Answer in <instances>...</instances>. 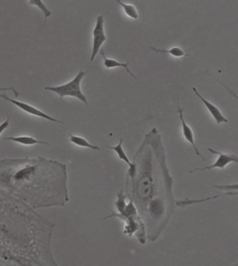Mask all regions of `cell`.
<instances>
[{
	"mask_svg": "<svg viewBox=\"0 0 238 266\" xmlns=\"http://www.w3.org/2000/svg\"><path fill=\"white\" fill-rule=\"evenodd\" d=\"M150 48V49L154 50V51L156 52V53L168 54H170V55L173 56L174 57L181 58L189 56V54H187V52L184 51V50L182 49V48L180 47H173L169 50L158 49V48L151 47V46Z\"/></svg>",
	"mask_w": 238,
	"mask_h": 266,
	"instance_id": "cell-13",
	"label": "cell"
},
{
	"mask_svg": "<svg viewBox=\"0 0 238 266\" xmlns=\"http://www.w3.org/2000/svg\"><path fill=\"white\" fill-rule=\"evenodd\" d=\"M28 3H30L31 5L35 6V7H38V9L42 10V12L44 13V16H45V22L47 20L48 17H49L50 15H51V11L48 10L47 7L44 5L43 2L40 1V0H36V1H29Z\"/></svg>",
	"mask_w": 238,
	"mask_h": 266,
	"instance_id": "cell-15",
	"label": "cell"
},
{
	"mask_svg": "<svg viewBox=\"0 0 238 266\" xmlns=\"http://www.w3.org/2000/svg\"><path fill=\"white\" fill-rule=\"evenodd\" d=\"M9 126V118H8L7 120L5 122H3V124H0V135H2V133H3L4 131H5L6 129Z\"/></svg>",
	"mask_w": 238,
	"mask_h": 266,
	"instance_id": "cell-17",
	"label": "cell"
},
{
	"mask_svg": "<svg viewBox=\"0 0 238 266\" xmlns=\"http://www.w3.org/2000/svg\"><path fill=\"white\" fill-rule=\"evenodd\" d=\"M12 91L13 94L15 95V97L18 98L19 96L18 91L16 90V89L13 88V87H5V88H0V91Z\"/></svg>",
	"mask_w": 238,
	"mask_h": 266,
	"instance_id": "cell-18",
	"label": "cell"
},
{
	"mask_svg": "<svg viewBox=\"0 0 238 266\" xmlns=\"http://www.w3.org/2000/svg\"><path fill=\"white\" fill-rule=\"evenodd\" d=\"M100 54L102 56L104 59V65L108 70L114 69V68L122 67L124 68L127 71V73H129L131 76L134 77L135 79H137L136 76L132 72H131L129 69V63H121L117 61V60L114 59H110V58L106 57L105 52H104V49H101Z\"/></svg>",
	"mask_w": 238,
	"mask_h": 266,
	"instance_id": "cell-8",
	"label": "cell"
},
{
	"mask_svg": "<svg viewBox=\"0 0 238 266\" xmlns=\"http://www.w3.org/2000/svg\"><path fill=\"white\" fill-rule=\"evenodd\" d=\"M208 150L209 152L212 153V154L218 155L217 160L215 161L213 165H210V166L205 167V168H203L194 169V170L191 171L190 173L199 172V171L201 172V171L213 170V169L224 170L230 163H237V156L235 154H227V153L219 152V151L211 148H208Z\"/></svg>",
	"mask_w": 238,
	"mask_h": 266,
	"instance_id": "cell-5",
	"label": "cell"
},
{
	"mask_svg": "<svg viewBox=\"0 0 238 266\" xmlns=\"http://www.w3.org/2000/svg\"><path fill=\"white\" fill-rule=\"evenodd\" d=\"M192 89L195 94L199 97L201 101L203 103V104L206 106L209 112L211 114V115H212V117H213L214 120H215L217 125H220V124L222 123H228V120L226 119L225 116H224V114H222V112H221V110L217 108V107L214 106V105L212 104V103L209 102L208 100L203 98V97L199 94L196 88L193 87Z\"/></svg>",
	"mask_w": 238,
	"mask_h": 266,
	"instance_id": "cell-7",
	"label": "cell"
},
{
	"mask_svg": "<svg viewBox=\"0 0 238 266\" xmlns=\"http://www.w3.org/2000/svg\"><path fill=\"white\" fill-rule=\"evenodd\" d=\"M215 188H219L220 190H235L237 191V184H235V185H228V186H214Z\"/></svg>",
	"mask_w": 238,
	"mask_h": 266,
	"instance_id": "cell-16",
	"label": "cell"
},
{
	"mask_svg": "<svg viewBox=\"0 0 238 266\" xmlns=\"http://www.w3.org/2000/svg\"><path fill=\"white\" fill-rule=\"evenodd\" d=\"M177 102V112L178 113H179L180 118H181L184 137H185L186 140L188 141V142L190 144L191 146H192L195 153H196V155H199V157H201V158H202V160H206V159H205L204 157H203V155H201V153L199 152L198 148H197L196 146H195L193 132L192 129H191L190 128V126L186 123L185 118H184L183 110V109L181 108V104H180L179 98H178Z\"/></svg>",
	"mask_w": 238,
	"mask_h": 266,
	"instance_id": "cell-6",
	"label": "cell"
},
{
	"mask_svg": "<svg viewBox=\"0 0 238 266\" xmlns=\"http://www.w3.org/2000/svg\"><path fill=\"white\" fill-rule=\"evenodd\" d=\"M123 144V138H121L118 145L114 146V147H110V146H108L107 148L110 149V150L115 151V152L117 153L118 158L121 159V160L124 161L126 164L128 165L129 168H131V167L133 166V163L131 162L128 156L127 155V153H126L125 150H124Z\"/></svg>",
	"mask_w": 238,
	"mask_h": 266,
	"instance_id": "cell-12",
	"label": "cell"
},
{
	"mask_svg": "<svg viewBox=\"0 0 238 266\" xmlns=\"http://www.w3.org/2000/svg\"><path fill=\"white\" fill-rule=\"evenodd\" d=\"M237 195V192H226L225 193L223 194V195H220L218 196H214V197H208L206 199L196 200V199H186L184 200V201H177L176 202V204L180 207H187V206L195 204V203H201L203 202H205V201H208V200H212L214 199H217V198L224 197V196L226 195Z\"/></svg>",
	"mask_w": 238,
	"mask_h": 266,
	"instance_id": "cell-11",
	"label": "cell"
},
{
	"mask_svg": "<svg viewBox=\"0 0 238 266\" xmlns=\"http://www.w3.org/2000/svg\"><path fill=\"white\" fill-rule=\"evenodd\" d=\"M0 190L32 209L64 207L69 201L67 166L55 160H0Z\"/></svg>",
	"mask_w": 238,
	"mask_h": 266,
	"instance_id": "cell-1",
	"label": "cell"
},
{
	"mask_svg": "<svg viewBox=\"0 0 238 266\" xmlns=\"http://www.w3.org/2000/svg\"><path fill=\"white\" fill-rule=\"evenodd\" d=\"M117 3L123 7V10L127 16L133 19V20L138 19V11H137L136 8L134 6L129 5V4H126L123 3V2L120 1V0H117Z\"/></svg>",
	"mask_w": 238,
	"mask_h": 266,
	"instance_id": "cell-14",
	"label": "cell"
},
{
	"mask_svg": "<svg viewBox=\"0 0 238 266\" xmlns=\"http://www.w3.org/2000/svg\"><path fill=\"white\" fill-rule=\"evenodd\" d=\"M5 140L12 141L13 142L21 144L22 145L32 146L35 145H48L46 141L38 140L31 136H18V137H5Z\"/></svg>",
	"mask_w": 238,
	"mask_h": 266,
	"instance_id": "cell-9",
	"label": "cell"
},
{
	"mask_svg": "<svg viewBox=\"0 0 238 266\" xmlns=\"http://www.w3.org/2000/svg\"><path fill=\"white\" fill-rule=\"evenodd\" d=\"M87 73H88L87 71H80L76 76L69 83L61 85V86L46 87L44 89L53 91L61 98H63L66 96L74 97L88 106V99H87L86 95L83 94L81 88V81Z\"/></svg>",
	"mask_w": 238,
	"mask_h": 266,
	"instance_id": "cell-2",
	"label": "cell"
},
{
	"mask_svg": "<svg viewBox=\"0 0 238 266\" xmlns=\"http://www.w3.org/2000/svg\"><path fill=\"white\" fill-rule=\"evenodd\" d=\"M93 45L92 51L91 54L90 62H92L95 59L96 55L101 50L102 46L107 40L105 31H104V17L101 15L96 18L95 26L92 32Z\"/></svg>",
	"mask_w": 238,
	"mask_h": 266,
	"instance_id": "cell-3",
	"label": "cell"
},
{
	"mask_svg": "<svg viewBox=\"0 0 238 266\" xmlns=\"http://www.w3.org/2000/svg\"><path fill=\"white\" fill-rule=\"evenodd\" d=\"M0 98H3L4 100H7L11 103V104L14 105V106L18 107L23 111L27 112V113L31 114V115L38 116V117L43 118L44 119L48 120V121L51 122H56V123L63 124V122L59 121V120L56 119V118L52 117L45 112L42 111V110H38V109L34 108L31 105L26 104V103L18 101L17 100H13L9 98V96L6 94H0Z\"/></svg>",
	"mask_w": 238,
	"mask_h": 266,
	"instance_id": "cell-4",
	"label": "cell"
},
{
	"mask_svg": "<svg viewBox=\"0 0 238 266\" xmlns=\"http://www.w3.org/2000/svg\"><path fill=\"white\" fill-rule=\"evenodd\" d=\"M69 141H70L71 143H73V145L78 146V147H83V148L90 149L94 151L102 150L98 146L92 145V144L89 142L88 140H86V139L80 137V136L73 135H71V134H69Z\"/></svg>",
	"mask_w": 238,
	"mask_h": 266,
	"instance_id": "cell-10",
	"label": "cell"
}]
</instances>
